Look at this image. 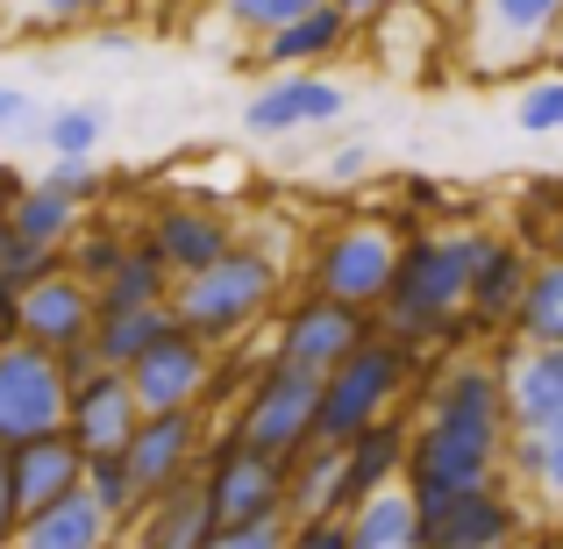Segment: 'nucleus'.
<instances>
[{
	"mask_svg": "<svg viewBox=\"0 0 563 549\" xmlns=\"http://www.w3.org/2000/svg\"><path fill=\"white\" fill-rule=\"evenodd\" d=\"M0 257H8V215H0Z\"/></svg>",
	"mask_w": 563,
	"mask_h": 549,
	"instance_id": "nucleus-52",
	"label": "nucleus"
},
{
	"mask_svg": "<svg viewBox=\"0 0 563 549\" xmlns=\"http://www.w3.org/2000/svg\"><path fill=\"white\" fill-rule=\"evenodd\" d=\"M563 36V0H471L464 29H456V72L464 79H536L556 57Z\"/></svg>",
	"mask_w": 563,
	"mask_h": 549,
	"instance_id": "nucleus-5",
	"label": "nucleus"
},
{
	"mask_svg": "<svg viewBox=\"0 0 563 549\" xmlns=\"http://www.w3.org/2000/svg\"><path fill=\"white\" fill-rule=\"evenodd\" d=\"M143 235L165 250V264L179 278L207 272L214 257H229V250L243 243V235H235V221L221 215V207H207V200H157L151 221H143Z\"/></svg>",
	"mask_w": 563,
	"mask_h": 549,
	"instance_id": "nucleus-18",
	"label": "nucleus"
},
{
	"mask_svg": "<svg viewBox=\"0 0 563 549\" xmlns=\"http://www.w3.org/2000/svg\"><path fill=\"white\" fill-rule=\"evenodd\" d=\"M335 8H343V14H350V22H357V29H372L385 8H399V0H335Z\"/></svg>",
	"mask_w": 563,
	"mask_h": 549,
	"instance_id": "nucleus-48",
	"label": "nucleus"
},
{
	"mask_svg": "<svg viewBox=\"0 0 563 549\" xmlns=\"http://www.w3.org/2000/svg\"><path fill=\"white\" fill-rule=\"evenodd\" d=\"M286 536H292V521L278 514V521H257V528H214L207 549H286Z\"/></svg>",
	"mask_w": 563,
	"mask_h": 549,
	"instance_id": "nucleus-40",
	"label": "nucleus"
},
{
	"mask_svg": "<svg viewBox=\"0 0 563 549\" xmlns=\"http://www.w3.org/2000/svg\"><path fill=\"white\" fill-rule=\"evenodd\" d=\"M43 186H57V193H65V200L93 207L100 193H108V172H100L93 157H51V172H43Z\"/></svg>",
	"mask_w": 563,
	"mask_h": 549,
	"instance_id": "nucleus-38",
	"label": "nucleus"
},
{
	"mask_svg": "<svg viewBox=\"0 0 563 549\" xmlns=\"http://www.w3.org/2000/svg\"><path fill=\"white\" fill-rule=\"evenodd\" d=\"M29 114H36V100H29L22 86H0V136H8V129H22Z\"/></svg>",
	"mask_w": 563,
	"mask_h": 549,
	"instance_id": "nucleus-46",
	"label": "nucleus"
},
{
	"mask_svg": "<svg viewBox=\"0 0 563 549\" xmlns=\"http://www.w3.org/2000/svg\"><path fill=\"white\" fill-rule=\"evenodd\" d=\"M229 428L250 442V450H264L272 464H292V457L321 436V378H314V371H292V364L264 358L257 378L235 393Z\"/></svg>",
	"mask_w": 563,
	"mask_h": 549,
	"instance_id": "nucleus-7",
	"label": "nucleus"
},
{
	"mask_svg": "<svg viewBox=\"0 0 563 549\" xmlns=\"http://www.w3.org/2000/svg\"><path fill=\"white\" fill-rule=\"evenodd\" d=\"M108 8H114V0H29V22H36V29H57V36H65V29L100 22Z\"/></svg>",
	"mask_w": 563,
	"mask_h": 549,
	"instance_id": "nucleus-39",
	"label": "nucleus"
},
{
	"mask_svg": "<svg viewBox=\"0 0 563 549\" xmlns=\"http://www.w3.org/2000/svg\"><path fill=\"white\" fill-rule=\"evenodd\" d=\"M22 300H29V293L14 286V278H0V343H14V336H22Z\"/></svg>",
	"mask_w": 563,
	"mask_h": 549,
	"instance_id": "nucleus-44",
	"label": "nucleus"
},
{
	"mask_svg": "<svg viewBox=\"0 0 563 549\" xmlns=\"http://www.w3.org/2000/svg\"><path fill=\"white\" fill-rule=\"evenodd\" d=\"M29 186H36V179H29V172H14V165H0V215H8V207L14 200H22V193Z\"/></svg>",
	"mask_w": 563,
	"mask_h": 549,
	"instance_id": "nucleus-49",
	"label": "nucleus"
},
{
	"mask_svg": "<svg viewBox=\"0 0 563 549\" xmlns=\"http://www.w3.org/2000/svg\"><path fill=\"white\" fill-rule=\"evenodd\" d=\"M43 143H51V157H93L100 143H108V114L100 108H57L51 122H43Z\"/></svg>",
	"mask_w": 563,
	"mask_h": 549,
	"instance_id": "nucleus-34",
	"label": "nucleus"
},
{
	"mask_svg": "<svg viewBox=\"0 0 563 549\" xmlns=\"http://www.w3.org/2000/svg\"><path fill=\"white\" fill-rule=\"evenodd\" d=\"M350 549H421V507L407 485H385L364 507H350Z\"/></svg>",
	"mask_w": 563,
	"mask_h": 549,
	"instance_id": "nucleus-28",
	"label": "nucleus"
},
{
	"mask_svg": "<svg viewBox=\"0 0 563 549\" xmlns=\"http://www.w3.org/2000/svg\"><path fill=\"white\" fill-rule=\"evenodd\" d=\"M507 471H514V493L536 514H563V428H514Z\"/></svg>",
	"mask_w": 563,
	"mask_h": 549,
	"instance_id": "nucleus-25",
	"label": "nucleus"
},
{
	"mask_svg": "<svg viewBox=\"0 0 563 549\" xmlns=\"http://www.w3.org/2000/svg\"><path fill=\"white\" fill-rule=\"evenodd\" d=\"M172 286H179V272H172V264H165V250H157L151 235L136 229L129 257L114 264V278L100 286V307H157V300H172Z\"/></svg>",
	"mask_w": 563,
	"mask_h": 549,
	"instance_id": "nucleus-29",
	"label": "nucleus"
},
{
	"mask_svg": "<svg viewBox=\"0 0 563 549\" xmlns=\"http://www.w3.org/2000/svg\"><path fill=\"white\" fill-rule=\"evenodd\" d=\"M514 549H563V514H536V521L521 528V542Z\"/></svg>",
	"mask_w": 563,
	"mask_h": 549,
	"instance_id": "nucleus-43",
	"label": "nucleus"
},
{
	"mask_svg": "<svg viewBox=\"0 0 563 549\" xmlns=\"http://www.w3.org/2000/svg\"><path fill=\"white\" fill-rule=\"evenodd\" d=\"M8 471H14V493H22V514H36L86 485V450L57 428V436H36L22 450H8Z\"/></svg>",
	"mask_w": 563,
	"mask_h": 549,
	"instance_id": "nucleus-24",
	"label": "nucleus"
},
{
	"mask_svg": "<svg viewBox=\"0 0 563 549\" xmlns=\"http://www.w3.org/2000/svg\"><path fill=\"white\" fill-rule=\"evenodd\" d=\"M172 321H179L172 300H157V307H100V315H93V358L108 371H129L157 336L172 329Z\"/></svg>",
	"mask_w": 563,
	"mask_h": 549,
	"instance_id": "nucleus-27",
	"label": "nucleus"
},
{
	"mask_svg": "<svg viewBox=\"0 0 563 549\" xmlns=\"http://www.w3.org/2000/svg\"><path fill=\"white\" fill-rule=\"evenodd\" d=\"M364 336H378V307H350V300H329V293L307 286L300 300H286L272 315V329H264V358L329 378Z\"/></svg>",
	"mask_w": 563,
	"mask_h": 549,
	"instance_id": "nucleus-8",
	"label": "nucleus"
},
{
	"mask_svg": "<svg viewBox=\"0 0 563 549\" xmlns=\"http://www.w3.org/2000/svg\"><path fill=\"white\" fill-rule=\"evenodd\" d=\"M14 536H22V493H14L8 450H0V549H14Z\"/></svg>",
	"mask_w": 563,
	"mask_h": 549,
	"instance_id": "nucleus-42",
	"label": "nucleus"
},
{
	"mask_svg": "<svg viewBox=\"0 0 563 549\" xmlns=\"http://www.w3.org/2000/svg\"><path fill=\"white\" fill-rule=\"evenodd\" d=\"M514 343H563V250L556 257H536L528 300L514 315Z\"/></svg>",
	"mask_w": 563,
	"mask_h": 549,
	"instance_id": "nucleus-31",
	"label": "nucleus"
},
{
	"mask_svg": "<svg viewBox=\"0 0 563 549\" xmlns=\"http://www.w3.org/2000/svg\"><path fill=\"white\" fill-rule=\"evenodd\" d=\"M528 278H536V250L521 235H485L478 272H471V300H464V336L471 343H499L514 336V315L528 300Z\"/></svg>",
	"mask_w": 563,
	"mask_h": 549,
	"instance_id": "nucleus-13",
	"label": "nucleus"
},
{
	"mask_svg": "<svg viewBox=\"0 0 563 549\" xmlns=\"http://www.w3.org/2000/svg\"><path fill=\"white\" fill-rule=\"evenodd\" d=\"M93 315H100V293L79 272H51L22 300V336L43 350H71V343H93Z\"/></svg>",
	"mask_w": 563,
	"mask_h": 549,
	"instance_id": "nucleus-21",
	"label": "nucleus"
},
{
	"mask_svg": "<svg viewBox=\"0 0 563 549\" xmlns=\"http://www.w3.org/2000/svg\"><path fill=\"white\" fill-rule=\"evenodd\" d=\"M364 43V29L350 22L335 0H321V8H307L300 22L272 29V36L257 43V65L264 72H329L335 57H350Z\"/></svg>",
	"mask_w": 563,
	"mask_h": 549,
	"instance_id": "nucleus-19",
	"label": "nucleus"
},
{
	"mask_svg": "<svg viewBox=\"0 0 563 549\" xmlns=\"http://www.w3.org/2000/svg\"><path fill=\"white\" fill-rule=\"evenodd\" d=\"M165 8H186V0H165Z\"/></svg>",
	"mask_w": 563,
	"mask_h": 549,
	"instance_id": "nucleus-53",
	"label": "nucleus"
},
{
	"mask_svg": "<svg viewBox=\"0 0 563 549\" xmlns=\"http://www.w3.org/2000/svg\"><path fill=\"white\" fill-rule=\"evenodd\" d=\"M278 293H286V264L257 243H235L229 257H214L207 272H192V278L172 286V315H179L192 336H207L214 350H235L257 329H272Z\"/></svg>",
	"mask_w": 563,
	"mask_h": 549,
	"instance_id": "nucleus-3",
	"label": "nucleus"
},
{
	"mask_svg": "<svg viewBox=\"0 0 563 549\" xmlns=\"http://www.w3.org/2000/svg\"><path fill=\"white\" fill-rule=\"evenodd\" d=\"M307 8H321V0H214V14L235 29V36H250V43H264L272 29L300 22Z\"/></svg>",
	"mask_w": 563,
	"mask_h": 549,
	"instance_id": "nucleus-35",
	"label": "nucleus"
},
{
	"mask_svg": "<svg viewBox=\"0 0 563 549\" xmlns=\"http://www.w3.org/2000/svg\"><path fill=\"white\" fill-rule=\"evenodd\" d=\"M214 542V507H207L200 471L179 479L172 493H151L143 514L122 528V549H207Z\"/></svg>",
	"mask_w": 563,
	"mask_h": 549,
	"instance_id": "nucleus-20",
	"label": "nucleus"
},
{
	"mask_svg": "<svg viewBox=\"0 0 563 549\" xmlns=\"http://www.w3.org/2000/svg\"><path fill=\"white\" fill-rule=\"evenodd\" d=\"M514 122H521L528 136H563V72H536V79L521 86Z\"/></svg>",
	"mask_w": 563,
	"mask_h": 549,
	"instance_id": "nucleus-36",
	"label": "nucleus"
},
{
	"mask_svg": "<svg viewBox=\"0 0 563 549\" xmlns=\"http://www.w3.org/2000/svg\"><path fill=\"white\" fill-rule=\"evenodd\" d=\"M93 43H100V51H129V43H136V29H122V22H114V29H93Z\"/></svg>",
	"mask_w": 563,
	"mask_h": 549,
	"instance_id": "nucleus-51",
	"label": "nucleus"
},
{
	"mask_svg": "<svg viewBox=\"0 0 563 549\" xmlns=\"http://www.w3.org/2000/svg\"><path fill=\"white\" fill-rule=\"evenodd\" d=\"M399 235L407 221H385V215H343L307 243V286L329 293V300L350 307H378L385 286H393V264H399Z\"/></svg>",
	"mask_w": 563,
	"mask_h": 549,
	"instance_id": "nucleus-6",
	"label": "nucleus"
},
{
	"mask_svg": "<svg viewBox=\"0 0 563 549\" xmlns=\"http://www.w3.org/2000/svg\"><path fill=\"white\" fill-rule=\"evenodd\" d=\"M343 108H350V86H335L329 72H272V79L250 94L243 129L250 136H292V129L343 122Z\"/></svg>",
	"mask_w": 563,
	"mask_h": 549,
	"instance_id": "nucleus-15",
	"label": "nucleus"
},
{
	"mask_svg": "<svg viewBox=\"0 0 563 549\" xmlns=\"http://www.w3.org/2000/svg\"><path fill=\"white\" fill-rule=\"evenodd\" d=\"M200 485H207V507H214V528H257L286 514V464L250 450L235 428H214V442L200 457Z\"/></svg>",
	"mask_w": 563,
	"mask_h": 549,
	"instance_id": "nucleus-9",
	"label": "nucleus"
},
{
	"mask_svg": "<svg viewBox=\"0 0 563 549\" xmlns=\"http://www.w3.org/2000/svg\"><path fill=\"white\" fill-rule=\"evenodd\" d=\"M207 442H214L207 407L143 414V428L129 436V471H136L143 499H151V493H172L179 479H192V471H200V457H207Z\"/></svg>",
	"mask_w": 563,
	"mask_h": 549,
	"instance_id": "nucleus-14",
	"label": "nucleus"
},
{
	"mask_svg": "<svg viewBox=\"0 0 563 549\" xmlns=\"http://www.w3.org/2000/svg\"><path fill=\"white\" fill-rule=\"evenodd\" d=\"M478 229H407L399 235L393 286L378 300V329L407 336L413 350H464V300L478 272Z\"/></svg>",
	"mask_w": 563,
	"mask_h": 549,
	"instance_id": "nucleus-2",
	"label": "nucleus"
},
{
	"mask_svg": "<svg viewBox=\"0 0 563 549\" xmlns=\"http://www.w3.org/2000/svg\"><path fill=\"white\" fill-rule=\"evenodd\" d=\"M528 521H536V507L521 493H507V479H485V485H464V493L421 507V549H514Z\"/></svg>",
	"mask_w": 563,
	"mask_h": 549,
	"instance_id": "nucleus-11",
	"label": "nucleus"
},
{
	"mask_svg": "<svg viewBox=\"0 0 563 549\" xmlns=\"http://www.w3.org/2000/svg\"><path fill=\"white\" fill-rule=\"evenodd\" d=\"M129 243H136V235H122L114 221H93V215H86V229L71 235V243H65V272H79L86 286L100 293V286L114 278V264L129 257Z\"/></svg>",
	"mask_w": 563,
	"mask_h": 549,
	"instance_id": "nucleus-33",
	"label": "nucleus"
},
{
	"mask_svg": "<svg viewBox=\"0 0 563 549\" xmlns=\"http://www.w3.org/2000/svg\"><path fill=\"white\" fill-rule=\"evenodd\" d=\"M65 407H71V385L57 371V350L29 343H0V450H22L36 436H57L65 428Z\"/></svg>",
	"mask_w": 563,
	"mask_h": 549,
	"instance_id": "nucleus-10",
	"label": "nucleus"
},
{
	"mask_svg": "<svg viewBox=\"0 0 563 549\" xmlns=\"http://www.w3.org/2000/svg\"><path fill=\"white\" fill-rule=\"evenodd\" d=\"M364 172H372V151H364V143H350V151L329 157V179L335 186H343V179H364Z\"/></svg>",
	"mask_w": 563,
	"mask_h": 549,
	"instance_id": "nucleus-47",
	"label": "nucleus"
},
{
	"mask_svg": "<svg viewBox=\"0 0 563 549\" xmlns=\"http://www.w3.org/2000/svg\"><path fill=\"white\" fill-rule=\"evenodd\" d=\"M407 442H413L407 414H385L343 442V507H364L385 485H407Z\"/></svg>",
	"mask_w": 563,
	"mask_h": 549,
	"instance_id": "nucleus-22",
	"label": "nucleus"
},
{
	"mask_svg": "<svg viewBox=\"0 0 563 549\" xmlns=\"http://www.w3.org/2000/svg\"><path fill=\"white\" fill-rule=\"evenodd\" d=\"M57 371H65V385H86L100 371V358H93V343H71V350H57Z\"/></svg>",
	"mask_w": 563,
	"mask_h": 549,
	"instance_id": "nucleus-45",
	"label": "nucleus"
},
{
	"mask_svg": "<svg viewBox=\"0 0 563 549\" xmlns=\"http://www.w3.org/2000/svg\"><path fill=\"white\" fill-rule=\"evenodd\" d=\"M413 8H428L435 22H450V29H464V14H471V0H413Z\"/></svg>",
	"mask_w": 563,
	"mask_h": 549,
	"instance_id": "nucleus-50",
	"label": "nucleus"
},
{
	"mask_svg": "<svg viewBox=\"0 0 563 549\" xmlns=\"http://www.w3.org/2000/svg\"><path fill=\"white\" fill-rule=\"evenodd\" d=\"M286 514L292 521H321V514H350L343 507V442H307L286 464Z\"/></svg>",
	"mask_w": 563,
	"mask_h": 549,
	"instance_id": "nucleus-26",
	"label": "nucleus"
},
{
	"mask_svg": "<svg viewBox=\"0 0 563 549\" xmlns=\"http://www.w3.org/2000/svg\"><path fill=\"white\" fill-rule=\"evenodd\" d=\"M14 549H122V528L100 514V499L86 493H65L51 499V507L22 514V536H14Z\"/></svg>",
	"mask_w": 563,
	"mask_h": 549,
	"instance_id": "nucleus-23",
	"label": "nucleus"
},
{
	"mask_svg": "<svg viewBox=\"0 0 563 549\" xmlns=\"http://www.w3.org/2000/svg\"><path fill=\"white\" fill-rule=\"evenodd\" d=\"M221 371V350L207 336H192L186 321H172L136 364H129V385H136L143 414H172V407H207V385Z\"/></svg>",
	"mask_w": 563,
	"mask_h": 549,
	"instance_id": "nucleus-12",
	"label": "nucleus"
},
{
	"mask_svg": "<svg viewBox=\"0 0 563 549\" xmlns=\"http://www.w3.org/2000/svg\"><path fill=\"white\" fill-rule=\"evenodd\" d=\"M51 272H65V250L51 243H22V235H8V257H0V278H14V286H43Z\"/></svg>",
	"mask_w": 563,
	"mask_h": 549,
	"instance_id": "nucleus-37",
	"label": "nucleus"
},
{
	"mask_svg": "<svg viewBox=\"0 0 563 549\" xmlns=\"http://www.w3.org/2000/svg\"><path fill=\"white\" fill-rule=\"evenodd\" d=\"M286 549H350V514H321V521H292Z\"/></svg>",
	"mask_w": 563,
	"mask_h": 549,
	"instance_id": "nucleus-41",
	"label": "nucleus"
},
{
	"mask_svg": "<svg viewBox=\"0 0 563 549\" xmlns=\"http://www.w3.org/2000/svg\"><path fill=\"white\" fill-rule=\"evenodd\" d=\"M507 385H499L493 350H456V364H442L435 378H421V414H413L407 442V493L421 507L485 485L507 471Z\"/></svg>",
	"mask_w": 563,
	"mask_h": 549,
	"instance_id": "nucleus-1",
	"label": "nucleus"
},
{
	"mask_svg": "<svg viewBox=\"0 0 563 549\" xmlns=\"http://www.w3.org/2000/svg\"><path fill=\"white\" fill-rule=\"evenodd\" d=\"M86 215H93V207H79V200H65V193L57 186H29L22 200L8 207V235H22V243H51V250H65L71 235L86 229Z\"/></svg>",
	"mask_w": 563,
	"mask_h": 549,
	"instance_id": "nucleus-30",
	"label": "nucleus"
},
{
	"mask_svg": "<svg viewBox=\"0 0 563 549\" xmlns=\"http://www.w3.org/2000/svg\"><path fill=\"white\" fill-rule=\"evenodd\" d=\"M421 364H428V350H413L407 336H393V329L364 336V343L321 378V442H350L357 428L399 414V399L421 393Z\"/></svg>",
	"mask_w": 563,
	"mask_h": 549,
	"instance_id": "nucleus-4",
	"label": "nucleus"
},
{
	"mask_svg": "<svg viewBox=\"0 0 563 549\" xmlns=\"http://www.w3.org/2000/svg\"><path fill=\"white\" fill-rule=\"evenodd\" d=\"M143 428V399L129 385V371H108L100 364L86 385H71V407H65V436L79 442L86 457L100 450H129V436Z\"/></svg>",
	"mask_w": 563,
	"mask_h": 549,
	"instance_id": "nucleus-17",
	"label": "nucleus"
},
{
	"mask_svg": "<svg viewBox=\"0 0 563 549\" xmlns=\"http://www.w3.org/2000/svg\"><path fill=\"white\" fill-rule=\"evenodd\" d=\"M507 385V421L514 428H563V343H485Z\"/></svg>",
	"mask_w": 563,
	"mask_h": 549,
	"instance_id": "nucleus-16",
	"label": "nucleus"
},
{
	"mask_svg": "<svg viewBox=\"0 0 563 549\" xmlns=\"http://www.w3.org/2000/svg\"><path fill=\"white\" fill-rule=\"evenodd\" d=\"M86 493L100 499V514H108L114 528H129V521L143 514V485H136V471H129V450L86 457Z\"/></svg>",
	"mask_w": 563,
	"mask_h": 549,
	"instance_id": "nucleus-32",
	"label": "nucleus"
}]
</instances>
